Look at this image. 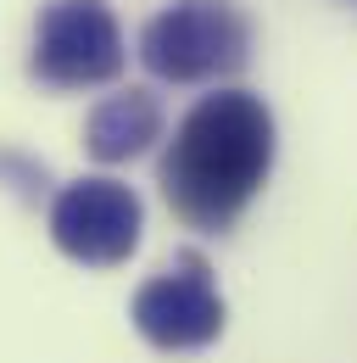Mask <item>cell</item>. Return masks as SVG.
<instances>
[{
  "label": "cell",
  "instance_id": "6",
  "mask_svg": "<svg viewBox=\"0 0 357 363\" xmlns=\"http://www.w3.org/2000/svg\"><path fill=\"white\" fill-rule=\"evenodd\" d=\"M151 140H162V106L151 90H118L106 95L84 123V151L95 162H129Z\"/></svg>",
  "mask_w": 357,
  "mask_h": 363
},
{
  "label": "cell",
  "instance_id": "2",
  "mask_svg": "<svg viewBox=\"0 0 357 363\" xmlns=\"http://www.w3.org/2000/svg\"><path fill=\"white\" fill-rule=\"evenodd\" d=\"M246 56H251V23L234 0H174L140 34V62L168 84L229 79L246 67Z\"/></svg>",
  "mask_w": 357,
  "mask_h": 363
},
{
  "label": "cell",
  "instance_id": "1",
  "mask_svg": "<svg viewBox=\"0 0 357 363\" xmlns=\"http://www.w3.org/2000/svg\"><path fill=\"white\" fill-rule=\"evenodd\" d=\"M273 168V112L251 90L201 95L168 140L162 190L196 229H229Z\"/></svg>",
  "mask_w": 357,
  "mask_h": 363
},
{
  "label": "cell",
  "instance_id": "4",
  "mask_svg": "<svg viewBox=\"0 0 357 363\" xmlns=\"http://www.w3.org/2000/svg\"><path fill=\"white\" fill-rule=\"evenodd\" d=\"M140 229H145V207L118 179H73L50 207V240L84 269L129 263Z\"/></svg>",
  "mask_w": 357,
  "mask_h": 363
},
{
  "label": "cell",
  "instance_id": "5",
  "mask_svg": "<svg viewBox=\"0 0 357 363\" xmlns=\"http://www.w3.org/2000/svg\"><path fill=\"white\" fill-rule=\"evenodd\" d=\"M129 318H134V330L151 347H162V352H196V347L218 341L223 335V296L212 285V269L196 252H184L174 269H162L157 279H145L134 291Z\"/></svg>",
  "mask_w": 357,
  "mask_h": 363
},
{
  "label": "cell",
  "instance_id": "3",
  "mask_svg": "<svg viewBox=\"0 0 357 363\" xmlns=\"http://www.w3.org/2000/svg\"><path fill=\"white\" fill-rule=\"evenodd\" d=\"M123 73V28L106 0H50L34 23V79L89 90Z\"/></svg>",
  "mask_w": 357,
  "mask_h": 363
}]
</instances>
